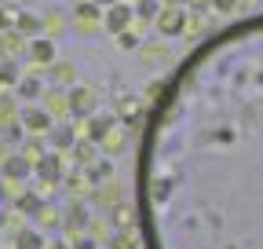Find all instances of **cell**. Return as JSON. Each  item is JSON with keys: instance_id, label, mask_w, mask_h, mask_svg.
<instances>
[{"instance_id": "obj_1", "label": "cell", "mask_w": 263, "mask_h": 249, "mask_svg": "<svg viewBox=\"0 0 263 249\" xmlns=\"http://www.w3.org/2000/svg\"><path fill=\"white\" fill-rule=\"evenodd\" d=\"M136 180L146 249H263V15L161 84Z\"/></svg>"}, {"instance_id": "obj_2", "label": "cell", "mask_w": 263, "mask_h": 249, "mask_svg": "<svg viewBox=\"0 0 263 249\" xmlns=\"http://www.w3.org/2000/svg\"><path fill=\"white\" fill-rule=\"evenodd\" d=\"M66 96H70V117H77V121L91 117L95 110H103L99 106V92L91 84H84V81H77L73 88H66Z\"/></svg>"}, {"instance_id": "obj_3", "label": "cell", "mask_w": 263, "mask_h": 249, "mask_svg": "<svg viewBox=\"0 0 263 249\" xmlns=\"http://www.w3.org/2000/svg\"><path fill=\"white\" fill-rule=\"evenodd\" d=\"M132 26H136V4H132V0H114V4L103 11V29L110 37L124 33V29H132Z\"/></svg>"}, {"instance_id": "obj_4", "label": "cell", "mask_w": 263, "mask_h": 249, "mask_svg": "<svg viewBox=\"0 0 263 249\" xmlns=\"http://www.w3.org/2000/svg\"><path fill=\"white\" fill-rule=\"evenodd\" d=\"M186 26H190V11L183 4H164V11L154 22V29H157L161 37H183Z\"/></svg>"}, {"instance_id": "obj_5", "label": "cell", "mask_w": 263, "mask_h": 249, "mask_svg": "<svg viewBox=\"0 0 263 249\" xmlns=\"http://www.w3.org/2000/svg\"><path fill=\"white\" fill-rule=\"evenodd\" d=\"M18 121H22V132H29V136H48L51 129H55V117L41 106V103H29L26 110H18Z\"/></svg>"}, {"instance_id": "obj_6", "label": "cell", "mask_w": 263, "mask_h": 249, "mask_svg": "<svg viewBox=\"0 0 263 249\" xmlns=\"http://www.w3.org/2000/svg\"><path fill=\"white\" fill-rule=\"evenodd\" d=\"M26 59H29L37 70H48L51 62L59 59V41H55V37H48V33L33 37V41H29V48H26Z\"/></svg>"}, {"instance_id": "obj_7", "label": "cell", "mask_w": 263, "mask_h": 249, "mask_svg": "<svg viewBox=\"0 0 263 249\" xmlns=\"http://www.w3.org/2000/svg\"><path fill=\"white\" fill-rule=\"evenodd\" d=\"M114 129H117V114H114V110H95L91 117H84V132H81V136L103 147V139H106Z\"/></svg>"}, {"instance_id": "obj_8", "label": "cell", "mask_w": 263, "mask_h": 249, "mask_svg": "<svg viewBox=\"0 0 263 249\" xmlns=\"http://www.w3.org/2000/svg\"><path fill=\"white\" fill-rule=\"evenodd\" d=\"M103 4H95V0H77L73 8V26L81 33H95V29H103Z\"/></svg>"}, {"instance_id": "obj_9", "label": "cell", "mask_w": 263, "mask_h": 249, "mask_svg": "<svg viewBox=\"0 0 263 249\" xmlns=\"http://www.w3.org/2000/svg\"><path fill=\"white\" fill-rule=\"evenodd\" d=\"M33 176H37L44 187H59L62 180H66V165H62V154L59 150H51V154H44V158L33 165Z\"/></svg>"}, {"instance_id": "obj_10", "label": "cell", "mask_w": 263, "mask_h": 249, "mask_svg": "<svg viewBox=\"0 0 263 249\" xmlns=\"http://www.w3.org/2000/svg\"><path fill=\"white\" fill-rule=\"evenodd\" d=\"M41 106H44L51 117H70V96H66V88H59V84L44 88V96H41Z\"/></svg>"}, {"instance_id": "obj_11", "label": "cell", "mask_w": 263, "mask_h": 249, "mask_svg": "<svg viewBox=\"0 0 263 249\" xmlns=\"http://www.w3.org/2000/svg\"><path fill=\"white\" fill-rule=\"evenodd\" d=\"M0 176H4V180H15V183H22L26 176H33V162L26 158V154H8L4 165H0Z\"/></svg>"}, {"instance_id": "obj_12", "label": "cell", "mask_w": 263, "mask_h": 249, "mask_svg": "<svg viewBox=\"0 0 263 249\" xmlns=\"http://www.w3.org/2000/svg\"><path fill=\"white\" fill-rule=\"evenodd\" d=\"M15 29L26 37V41H33V37H41L44 33V15L41 11H15Z\"/></svg>"}, {"instance_id": "obj_13", "label": "cell", "mask_w": 263, "mask_h": 249, "mask_svg": "<svg viewBox=\"0 0 263 249\" xmlns=\"http://www.w3.org/2000/svg\"><path fill=\"white\" fill-rule=\"evenodd\" d=\"M48 77H51V84H59V88H73V84H77V62L55 59L51 66H48Z\"/></svg>"}, {"instance_id": "obj_14", "label": "cell", "mask_w": 263, "mask_h": 249, "mask_svg": "<svg viewBox=\"0 0 263 249\" xmlns=\"http://www.w3.org/2000/svg\"><path fill=\"white\" fill-rule=\"evenodd\" d=\"M26 48H29V41H26V37L18 33L15 26L0 33V59H18V55H22Z\"/></svg>"}, {"instance_id": "obj_15", "label": "cell", "mask_w": 263, "mask_h": 249, "mask_svg": "<svg viewBox=\"0 0 263 249\" xmlns=\"http://www.w3.org/2000/svg\"><path fill=\"white\" fill-rule=\"evenodd\" d=\"M44 81H41V74H22L18 77V84H15V92L26 99V103H41V96H44Z\"/></svg>"}, {"instance_id": "obj_16", "label": "cell", "mask_w": 263, "mask_h": 249, "mask_svg": "<svg viewBox=\"0 0 263 249\" xmlns=\"http://www.w3.org/2000/svg\"><path fill=\"white\" fill-rule=\"evenodd\" d=\"M48 139H51V150L66 154V150H73V147H77L81 132H73L70 124H59V129H51V132H48Z\"/></svg>"}, {"instance_id": "obj_17", "label": "cell", "mask_w": 263, "mask_h": 249, "mask_svg": "<svg viewBox=\"0 0 263 249\" xmlns=\"http://www.w3.org/2000/svg\"><path fill=\"white\" fill-rule=\"evenodd\" d=\"M106 249H139V231L136 227H114L106 238Z\"/></svg>"}, {"instance_id": "obj_18", "label": "cell", "mask_w": 263, "mask_h": 249, "mask_svg": "<svg viewBox=\"0 0 263 249\" xmlns=\"http://www.w3.org/2000/svg\"><path fill=\"white\" fill-rule=\"evenodd\" d=\"M44 245H48V238L41 227H18L15 231V249H44Z\"/></svg>"}, {"instance_id": "obj_19", "label": "cell", "mask_w": 263, "mask_h": 249, "mask_svg": "<svg viewBox=\"0 0 263 249\" xmlns=\"http://www.w3.org/2000/svg\"><path fill=\"white\" fill-rule=\"evenodd\" d=\"M62 216H66V220H62V224H66V227H70L73 235H77V231H84V227L91 224V212H88V205H81V202H73V205H70V209H66Z\"/></svg>"}, {"instance_id": "obj_20", "label": "cell", "mask_w": 263, "mask_h": 249, "mask_svg": "<svg viewBox=\"0 0 263 249\" xmlns=\"http://www.w3.org/2000/svg\"><path fill=\"white\" fill-rule=\"evenodd\" d=\"M110 220H114V227H136V220H139V205H132V202L114 205Z\"/></svg>"}, {"instance_id": "obj_21", "label": "cell", "mask_w": 263, "mask_h": 249, "mask_svg": "<svg viewBox=\"0 0 263 249\" xmlns=\"http://www.w3.org/2000/svg\"><path fill=\"white\" fill-rule=\"evenodd\" d=\"M136 4V22H157V15L164 11V0H132Z\"/></svg>"}, {"instance_id": "obj_22", "label": "cell", "mask_w": 263, "mask_h": 249, "mask_svg": "<svg viewBox=\"0 0 263 249\" xmlns=\"http://www.w3.org/2000/svg\"><path fill=\"white\" fill-rule=\"evenodd\" d=\"M33 220H37V227H59L66 216H62V209H55V205H48V202H41V209L33 212Z\"/></svg>"}, {"instance_id": "obj_23", "label": "cell", "mask_w": 263, "mask_h": 249, "mask_svg": "<svg viewBox=\"0 0 263 249\" xmlns=\"http://www.w3.org/2000/svg\"><path fill=\"white\" fill-rule=\"evenodd\" d=\"M18 77H22L18 59H0V88H15Z\"/></svg>"}, {"instance_id": "obj_24", "label": "cell", "mask_w": 263, "mask_h": 249, "mask_svg": "<svg viewBox=\"0 0 263 249\" xmlns=\"http://www.w3.org/2000/svg\"><path fill=\"white\" fill-rule=\"evenodd\" d=\"M124 147H128V124H117V129H114V132L103 139V150L114 158V154H121Z\"/></svg>"}, {"instance_id": "obj_25", "label": "cell", "mask_w": 263, "mask_h": 249, "mask_svg": "<svg viewBox=\"0 0 263 249\" xmlns=\"http://www.w3.org/2000/svg\"><path fill=\"white\" fill-rule=\"evenodd\" d=\"M41 15H44V33L59 41V33H62V29H66V19H62V11L55 8V11H41Z\"/></svg>"}, {"instance_id": "obj_26", "label": "cell", "mask_w": 263, "mask_h": 249, "mask_svg": "<svg viewBox=\"0 0 263 249\" xmlns=\"http://www.w3.org/2000/svg\"><path fill=\"white\" fill-rule=\"evenodd\" d=\"M139 55L146 59L150 70H157V66H164V62H168V51H164V48H143V44H139Z\"/></svg>"}, {"instance_id": "obj_27", "label": "cell", "mask_w": 263, "mask_h": 249, "mask_svg": "<svg viewBox=\"0 0 263 249\" xmlns=\"http://www.w3.org/2000/svg\"><path fill=\"white\" fill-rule=\"evenodd\" d=\"M88 176H91V180H95V187H99L103 180H110V176H114V162H110V158H99V165H91V169H88Z\"/></svg>"}, {"instance_id": "obj_28", "label": "cell", "mask_w": 263, "mask_h": 249, "mask_svg": "<svg viewBox=\"0 0 263 249\" xmlns=\"http://www.w3.org/2000/svg\"><path fill=\"white\" fill-rule=\"evenodd\" d=\"M139 44H143V41L136 37V26H132V29H124V33H117V48H121V51H136Z\"/></svg>"}, {"instance_id": "obj_29", "label": "cell", "mask_w": 263, "mask_h": 249, "mask_svg": "<svg viewBox=\"0 0 263 249\" xmlns=\"http://www.w3.org/2000/svg\"><path fill=\"white\" fill-rule=\"evenodd\" d=\"M11 26H15V8L0 4V33H4V29H11Z\"/></svg>"}, {"instance_id": "obj_30", "label": "cell", "mask_w": 263, "mask_h": 249, "mask_svg": "<svg viewBox=\"0 0 263 249\" xmlns=\"http://www.w3.org/2000/svg\"><path fill=\"white\" fill-rule=\"evenodd\" d=\"M212 11H219V15H234V11H238V0H212Z\"/></svg>"}, {"instance_id": "obj_31", "label": "cell", "mask_w": 263, "mask_h": 249, "mask_svg": "<svg viewBox=\"0 0 263 249\" xmlns=\"http://www.w3.org/2000/svg\"><path fill=\"white\" fill-rule=\"evenodd\" d=\"M70 245H73V249H99V245H95L91 238H84V235H70Z\"/></svg>"}, {"instance_id": "obj_32", "label": "cell", "mask_w": 263, "mask_h": 249, "mask_svg": "<svg viewBox=\"0 0 263 249\" xmlns=\"http://www.w3.org/2000/svg\"><path fill=\"white\" fill-rule=\"evenodd\" d=\"M44 249H73V245H70V238H51Z\"/></svg>"}, {"instance_id": "obj_33", "label": "cell", "mask_w": 263, "mask_h": 249, "mask_svg": "<svg viewBox=\"0 0 263 249\" xmlns=\"http://www.w3.org/2000/svg\"><path fill=\"white\" fill-rule=\"evenodd\" d=\"M95 4H103V8H110V4H114V0H95Z\"/></svg>"}, {"instance_id": "obj_34", "label": "cell", "mask_w": 263, "mask_h": 249, "mask_svg": "<svg viewBox=\"0 0 263 249\" xmlns=\"http://www.w3.org/2000/svg\"><path fill=\"white\" fill-rule=\"evenodd\" d=\"M0 4H8V8H11V4H18V0H0Z\"/></svg>"}]
</instances>
